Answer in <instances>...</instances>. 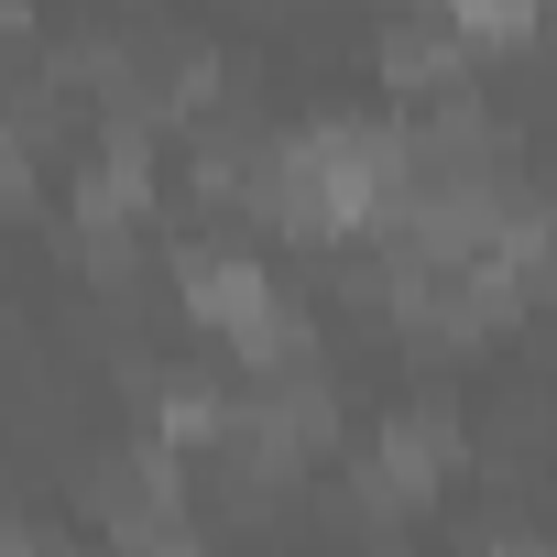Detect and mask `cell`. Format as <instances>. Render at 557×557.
<instances>
[{
    "instance_id": "2",
    "label": "cell",
    "mask_w": 557,
    "mask_h": 557,
    "mask_svg": "<svg viewBox=\"0 0 557 557\" xmlns=\"http://www.w3.org/2000/svg\"><path fill=\"white\" fill-rule=\"evenodd\" d=\"M546 0H448V34L459 45H524Z\"/></svg>"
},
{
    "instance_id": "1",
    "label": "cell",
    "mask_w": 557,
    "mask_h": 557,
    "mask_svg": "<svg viewBox=\"0 0 557 557\" xmlns=\"http://www.w3.org/2000/svg\"><path fill=\"white\" fill-rule=\"evenodd\" d=\"M448 470H459V426H448L437 405H416V416H394L383 448H372V503H426Z\"/></svg>"
},
{
    "instance_id": "3",
    "label": "cell",
    "mask_w": 557,
    "mask_h": 557,
    "mask_svg": "<svg viewBox=\"0 0 557 557\" xmlns=\"http://www.w3.org/2000/svg\"><path fill=\"white\" fill-rule=\"evenodd\" d=\"M448 66H459L448 34H394V45H383V77H394V88H437Z\"/></svg>"
},
{
    "instance_id": "4",
    "label": "cell",
    "mask_w": 557,
    "mask_h": 557,
    "mask_svg": "<svg viewBox=\"0 0 557 557\" xmlns=\"http://www.w3.org/2000/svg\"><path fill=\"white\" fill-rule=\"evenodd\" d=\"M0 557H55V546H34V535H12V524H0Z\"/></svg>"
}]
</instances>
